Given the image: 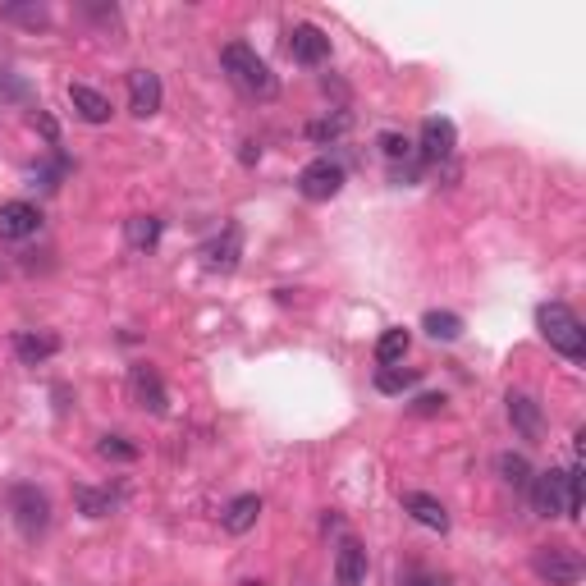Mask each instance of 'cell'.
I'll use <instances>...</instances> for the list:
<instances>
[{
  "label": "cell",
  "instance_id": "1",
  "mask_svg": "<svg viewBox=\"0 0 586 586\" xmlns=\"http://www.w3.org/2000/svg\"><path fill=\"white\" fill-rule=\"evenodd\" d=\"M220 65H225V74L234 78V87H239V92H248V97L271 101L275 92H280V78L271 74V65H266V60H261L248 42H229L225 51H220Z\"/></svg>",
  "mask_w": 586,
  "mask_h": 586
},
{
  "label": "cell",
  "instance_id": "2",
  "mask_svg": "<svg viewBox=\"0 0 586 586\" xmlns=\"http://www.w3.org/2000/svg\"><path fill=\"white\" fill-rule=\"evenodd\" d=\"M536 326H541L545 344L554 353H564L568 362H582L586 358V330L577 321V312L568 303H541L536 307Z\"/></svg>",
  "mask_w": 586,
  "mask_h": 586
},
{
  "label": "cell",
  "instance_id": "3",
  "mask_svg": "<svg viewBox=\"0 0 586 586\" xmlns=\"http://www.w3.org/2000/svg\"><path fill=\"white\" fill-rule=\"evenodd\" d=\"M10 518H14L23 541H37V536H46V527H51V500H46L37 486L19 481V486H10Z\"/></svg>",
  "mask_w": 586,
  "mask_h": 586
},
{
  "label": "cell",
  "instance_id": "4",
  "mask_svg": "<svg viewBox=\"0 0 586 586\" xmlns=\"http://www.w3.org/2000/svg\"><path fill=\"white\" fill-rule=\"evenodd\" d=\"M532 573L550 586H577L582 582V554L573 545H541L532 554Z\"/></svg>",
  "mask_w": 586,
  "mask_h": 586
},
{
  "label": "cell",
  "instance_id": "5",
  "mask_svg": "<svg viewBox=\"0 0 586 586\" xmlns=\"http://www.w3.org/2000/svg\"><path fill=\"white\" fill-rule=\"evenodd\" d=\"M339 188H344V165L330 161V156H321V161L298 170V193L307 202H330V197H339Z\"/></svg>",
  "mask_w": 586,
  "mask_h": 586
},
{
  "label": "cell",
  "instance_id": "6",
  "mask_svg": "<svg viewBox=\"0 0 586 586\" xmlns=\"http://www.w3.org/2000/svg\"><path fill=\"white\" fill-rule=\"evenodd\" d=\"M289 55H293V65H303V69L326 65V60H330V37L321 33L316 23H293V33H289Z\"/></svg>",
  "mask_w": 586,
  "mask_h": 586
},
{
  "label": "cell",
  "instance_id": "7",
  "mask_svg": "<svg viewBox=\"0 0 586 586\" xmlns=\"http://www.w3.org/2000/svg\"><path fill=\"white\" fill-rule=\"evenodd\" d=\"M509 422L513 431L522 435V440H532V445H541L545 440V408L532 399V394H522V390H509Z\"/></svg>",
  "mask_w": 586,
  "mask_h": 586
},
{
  "label": "cell",
  "instance_id": "8",
  "mask_svg": "<svg viewBox=\"0 0 586 586\" xmlns=\"http://www.w3.org/2000/svg\"><path fill=\"white\" fill-rule=\"evenodd\" d=\"M129 394H133V403H138V408H147V413H156V417L170 408V394H165L156 367H147V362L129 367Z\"/></svg>",
  "mask_w": 586,
  "mask_h": 586
},
{
  "label": "cell",
  "instance_id": "9",
  "mask_svg": "<svg viewBox=\"0 0 586 586\" xmlns=\"http://www.w3.org/2000/svg\"><path fill=\"white\" fill-rule=\"evenodd\" d=\"M165 92H161V74H152V69H133L129 74V110L138 115V120H152L156 110H161Z\"/></svg>",
  "mask_w": 586,
  "mask_h": 586
},
{
  "label": "cell",
  "instance_id": "10",
  "mask_svg": "<svg viewBox=\"0 0 586 586\" xmlns=\"http://www.w3.org/2000/svg\"><path fill=\"white\" fill-rule=\"evenodd\" d=\"M417 147H422V161H426V165H440V161H445V156L458 147L454 120H445V115H431V120L422 124V142H417Z\"/></svg>",
  "mask_w": 586,
  "mask_h": 586
},
{
  "label": "cell",
  "instance_id": "11",
  "mask_svg": "<svg viewBox=\"0 0 586 586\" xmlns=\"http://www.w3.org/2000/svg\"><path fill=\"white\" fill-rule=\"evenodd\" d=\"M532 509L541 513V518H564V472H536L532 477Z\"/></svg>",
  "mask_w": 586,
  "mask_h": 586
},
{
  "label": "cell",
  "instance_id": "12",
  "mask_svg": "<svg viewBox=\"0 0 586 586\" xmlns=\"http://www.w3.org/2000/svg\"><path fill=\"white\" fill-rule=\"evenodd\" d=\"M37 225H42V211H37L33 202H5V207H0V239L5 243L33 239Z\"/></svg>",
  "mask_w": 586,
  "mask_h": 586
},
{
  "label": "cell",
  "instance_id": "13",
  "mask_svg": "<svg viewBox=\"0 0 586 586\" xmlns=\"http://www.w3.org/2000/svg\"><path fill=\"white\" fill-rule=\"evenodd\" d=\"M367 582V550L358 541H344L335 554V586H362Z\"/></svg>",
  "mask_w": 586,
  "mask_h": 586
},
{
  "label": "cell",
  "instance_id": "14",
  "mask_svg": "<svg viewBox=\"0 0 586 586\" xmlns=\"http://www.w3.org/2000/svg\"><path fill=\"white\" fill-rule=\"evenodd\" d=\"M239 252H243V239H239V225H229L220 239H211L207 248H202V257H207V266L211 271H234L239 266Z\"/></svg>",
  "mask_w": 586,
  "mask_h": 586
},
{
  "label": "cell",
  "instance_id": "15",
  "mask_svg": "<svg viewBox=\"0 0 586 586\" xmlns=\"http://www.w3.org/2000/svg\"><path fill=\"white\" fill-rule=\"evenodd\" d=\"M403 509L413 513L422 527H431V532H449V513H445V504L435 500V495H422V490H408L403 495Z\"/></svg>",
  "mask_w": 586,
  "mask_h": 586
},
{
  "label": "cell",
  "instance_id": "16",
  "mask_svg": "<svg viewBox=\"0 0 586 586\" xmlns=\"http://www.w3.org/2000/svg\"><path fill=\"white\" fill-rule=\"evenodd\" d=\"M257 518H261V495H239V500H229L220 522H225L229 536H248L252 527H257Z\"/></svg>",
  "mask_w": 586,
  "mask_h": 586
},
{
  "label": "cell",
  "instance_id": "17",
  "mask_svg": "<svg viewBox=\"0 0 586 586\" xmlns=\"http://www.w3.org/2000/svg\"><path fill=\"white\" fill-rule=\"evenodd\" d=\"M69 101H74L78 120H87V124H106V120H110V101L101 97L97 87H87V83H69Z\"/></svg>",
  "mask_w": 586,
  "mask_h": 586
},
{
  "label": "cell",
  "instance_id": "18",
  "mask_svg": "<svg viewBox=\"0 0 586 586\" xmlns=\"http://www.w3.org/2000/svg\"><path fill=\"white\" fill-rule=\"evenodd\" d=\"M55 348H60V339H55V335H33V330L14 335V353H19L23 367H37V362H46Z\"/></svg>",
  "mask_w": 586,
  "mask_h": 586
},
{
  "label": "cell",
  "instance_id": "19",
  "mask_svg": "<svg viewBox=\"0 0 586 586\" xmlns=\"http://www.w3.org/2000/svg\"><path fill=\"white\" fill-rule=\"evenodd\" d=\"M408 344H413V335H408L403 326L385 330V335L376 339V362H380V367H399V362L408 358Z\"/></svg>",
  "mask_w": 586,
  "mask_h": 586
},
{
  "label": "cell",
  "instance_id": "20",
  "mask_svg": "<svg viewBox=\"0 0 586 586\" xmlns=\"http://www.w3.org/2000/svg\"><path fill=\"white\" fill-rule=\"evenodd\" d=\"M0 19L23 23V28H46V23H51V14H46V5H37V0H28V5L5 0V5H0Z\"/></svg>",
  "mask_w": 586,
  "mask_h": 586
},
{
  "label": "cell",
  "instance_id": "21",
  "mask_svg": "<svg viewBox=\"0 0 586 586\" xmlns=\"http://www.w3.org/2000/svg\"><path fill=\"white\" fill-rule=\"evenodd\" d=\"M422 330L431 339H440V344H454V339L463 335V316H454V312H426L422 316Z\"/></svg>",
  "mask_w": 586,
  "mask_h": 586
},
{
  "label": "cell",
  "instance_id": "22",
  "mask_svg": "<svg viewBox=\"0 0 586 586\" xmlns=\"http://www.w3.org/2000/svg\"><path fill=\"white\" fill-rule=\"evenodd\" d=\"M74 500H78V513H87V518H106L115 509V495L110 490H92V486H78Z\"/></svg>",
  "mask_w": 586,
  "mask_h": 586
},
{
  "label": "cell",
  "instance_id": "23",
  "mask_svg": "<svg viewBox=\"0 0 586 586\" xmlns=\"http://www.w3.org/2000/svg\"><path fill=\"white\" fill-rule=\"evenodd\" d=\"M500 477L509 481L513 490H527V486H532L536 472H532V463H527L522 454H500Z\"/></svg>",
  "mask_w": 586,
  "mask_h": 586
},
{
  "label": "cell",
  "instance_id": "24",
  "mask_svg": "<svg viewBox=\"0 0 586 586\" xmlns=\"http://www.w3.org/2000/svg\"><path fill=\"white\" fill-rule=\"evenodd\" d=\"M124 234H129V248H156V239H161V220L156 216H133Z\"/></svg>",
  "mask_w": 586,
  "mask_h": 586
},
{
  "label": "cell",
  "instance_id": "25",
  "mask_svg": "<svg viewBox=\"0 0 586 586\" xmlns=\"http://www.w3.org/2000/svg\"><path fill=\"white\" fill-rule=\"evenodd\" d=\"M417 385V371H403V367H380L376 371V390L380 394H403Z\"/></svg>",
  "mask_w": 586,
  "mask_h": 586
},
{
  "label": "cell",
  "instance_id": "26",
  "mask_svg": "<svg viewBox=\"0 0 586 586\" xmlns=\"http://www.w3.org/2000/svg\"><path fill=\"white\" fill-rule=\"evenodd\" d=\"M564 518H582V467L564 472Z\"/></svg>",
  "mask_w": 586,
  "mask_h": 586
},
{
  "label": "cell",
  "instance_id": "27",
  "mask_svg": "<svg viewBox=\"0 0 586 586\" xmlns=\"http://www.w3.org/2000/svg\"><path fill=\"white\" fill-rule=\"evenodd\" d=\"M348 133V115L339 110V115H330V120H312L307 124V138L312 142H335V138H344Z\"/></svg>",
  "mask_w": 586,
  "mask_h": 586
},
{
  "label": "cell",
  "instance_id": "28",
  "mask_svg": "<svg viewBox=\"0 0 586 586\" xmlns=\"http://www.w3.org/2000/svg\"><path fill=\"white\" fill-rule=\"evenodd\" d=\"M97 454H101V458H110V463H133V458H138V445H129L124 435H101Z\"/></svg>",
  "mask_w": 586,
  "mask_h": 586
},
{
  "label": "cell",
  "instance_id": "29",
  "mask_svg": "<svg viewBox=\"0 0 586 586\" xmlns=\"http://www.w3.org/2000/svg\"><path fill=\"white\" fill-rule=\"evenodd\" d=\"M413 413H417V417L445 413V394H422V399H413Z\"/></svg>",
  "mask_w": 586,
  "mask_h": 586
},
{
  "label": "cell",
  "instance_id": "30",
  "mask_svg": "<svg viewBox=\"0 0 586 586\" xmlns=\"http://www.w3.org/2000/svg\"><path fill=\"white\" fill-rule=\"evenodd\" d=\"M380 147H385V156H390V161H399V156H408V147H413V142L399 138V133H380Z\"/></svg>",
  "mask_w": 586,
  "mask_h": 586
},
{
  "label": "cell",
  "instance_id": "31",
  "mask_svg": "<svg viewBox=\"0 0 586 586\" xmlns=\"http://www.w3.org/2000/svg\"><path fill=\"white\" fill-rule=\"evenodd\" d=\"M0 97H23V83H14L10 74H0Z\"/></svg>",
  "mask_w": 586,
  "mask_h": 586
},
{
  "label": "cell",
  "instance_id": "32",
  "mask_svg": "<svg viewBox=\"0 0 586 586\" xmlns=\"http://www.w3.org/2000/svg\"><path fill=\"white\" fill-rule=\"evenodd\" d=\"M417 586H445V582H417Z\"/></svg>",
  "mask_w": 586,
  "mask_h": 586
}]
</instances>
